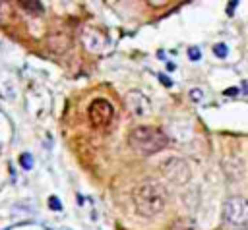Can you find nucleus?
Listing matches in <instances>:
<instances>
[{
    "label": "nucleus",
    "mask_w": 248,
    "mask_h": 230,
    "mask_svg": "<svg viewBox=\"0 0 248 230\" xmlns=\"http://www.w3.org/2000/svg\"><path fill=\"white\" fill-rule=\"evenodd\" d=\"M167 199H169L167 189L155 182H143L132 193V203L136 213L145 218H153L161 215L167 207Z\"/></svg>",
    "instance_id": "f257e3e1"
},
{
    "label": "nucleus",
    "mask_w": 248,
    "mask_h": 230,
    "mask_svg": "<svg viewBox=\"0 0 248 230\" xmlns=\"http://www.w3.org/2000/svg\"><path fill=\"white\" fill-rule=\"evenodd\" d=\"M169 143V137L159 129L151 126H138L128 135L130 149L140 157H149L159 151H163Z\"/></svg>",
    "instance_id": "f03ea898"
},
{
    "label": "nucleus",
    "mask_w": 248,
    "mask_h": 230,
    "mask_svg": "<svg viewBox=\"0 0 248 230\" xmlns=\"http://www.w3.org/2000/svg\"><path fill=\"white\" fill-rule=\"evenodd\" d=\"M223 222L231 228H246L248 226V199L240 195L229 197L223 205Z\"/></svg>",
    "instance_id": "7ed1b4c3"
},
{
    "label": "nucleus",
    "mask_w": 248,
    "mask_h": 230,
    "mask_svg": "<svg viewBox=\"0 0 248 230\" xmlns=\"http://www.w3.org/2000/svg\"><path fill=\"white\" fill-rule=\"evenodd\" d=\"M112 116H114V106L107 99H95L87 108V118L91 126L97 129H105L112 122Z\"/></svg>",
    "instance_id": "20e7f679"
},
{
    "label": "nucleus",
    "mask_w": 248,
    "mask_h": 230,
    "mask_svg": "<svg viewBox=\"0 0 248 230\" xmlns=\"http://www.w3.org/2000/svg\"><path fill=\"white\" fill-rule=\"evenodd\" d=\"M79 39H81V44L85 46V50H89L93 54H101L110 46V37L103 29L93 27V25L83 27Z\"/></svg>",
    "instance_id": "39448f33"
},
{
    "label": "nucleus",
    "mask_w": 248,
    "mask_h": 230,
    "mask_svg": "<svg viewBox=\"0 0 248 230\" xmlns=\"http://www.w3.org/2000/svg\"><path fill=\"white\" fill-rule=\"evenodd\" d=\"M161 174H163L169 182H172V184H176V186H182V184H186V182L190 180V164H188L184 158L170 157V158H167V160L161 164Z\"/></svg>",
    "instance_id": "423d86ee"
},
{
    "label": "nucleus",
    "mask_w": 248,
    "mask_h": 230,
    "mask_svg": "<svg viewBox=\"0 0 248 230\" xmlns=\"http://www.w3.org/2000/svg\"><path fill=\"white\" fill-rule=\"evenodd\" d=\"M124 104H126L128 112H130L132 116H136V118H143V116H147L149 110H151V102H149V99H147L141 91H136V89L126 93V97H124Z\"/></svg>",
    "instance_id": "0eeeda50"
},
{
    "label": "nucleus",
    "mask_w": 248,
    "mask_h": 230,
    "mask_svg": "<svg viewBox=\"0 0 248 230\" xmlns=\"http://www.w3.org/2000/svg\"><path fill=\"white\" fill-rule=\"evenodd\" d=\"M0 97L2 99H10V101L16 97V83L8 73L0 75Z\"/></svg>",
    "instance_id": "6e6552de"
},
{
    "label": "nucleus",
    "mask_w": 248,
    "mask_h": 230,
    "mask_svg": "<svg viewBox=\"0 0 248 230\" xmlns=\"http://www.w3.org/2000/svg\"><path fill=\"white\" fill-rule=\"evenodd\" d=\"M170 230H200V226H198V224H196L192 218L182 216V218H176V220L172 222Z\"/></svg>",
    "instance_id": "1a4fd4ad"
},
{
    "label": "nucleus",
    "mask_w": 248,
    "mask_h": 230,
    "mask_svg": "<svg viewBox=\"0 0 248 230\" xmlns=\"http://www.w3.org/2000/svg\"><path fill=\"white\" fill-rule=\"evenodd\" d=\"M19 6L23 10H27L29 14H33V15H37V14L43 12V4L41 2H29V0H25V2H19Z\"/></svg>",
    "instance_id": "9d476101"
},
{
    "label": "nucleus",
    "mask_w": 248,
    "mask_h": 230,
    "mask_svg": "<svg viewBox=\"0 0 248 230\" xmlns=\"http://www.w3.org/2000/svg\"><path fill=\"white\" fill-rule=\"evenodd\" d=\"M19 164H21L25 170H31V166H33V158H31V155H29V153H23V155L19 157Z\"/></svg>",
    "instance_id": "9b49d317"
},
{
    "label": "nucleus",
    "mask_w": 248,
    "mask_h": 230,
    "mask_svg": "<svg viewBox=\"0 0 248 230\" xmlns=\"http://www.w3.org/2000/svg\"><path fill=\"white\" fill-rule=\"evenodd\" d=\"M213 52H215V56H219V58H227V46H225L223 43H217V44L213 46Z\"/></svg>",
    "instance_id": "f8f14e48"
},
{
    "label": "nucleus",
    "mask_w": 248,
    "mask_h": 230,
    "mask_svg": "<svg viewBox=\"0 0 248 230\" xmlns=\"http://www.w3.org/2000/svg\"><path fill=\"white\" fill-rule=\"evenodd\" d=\"M48 207H50V209H56V211H58V209H62V205H60L58 197H54V195H52V197H48Z\"/></svg>",
    "instance_id": "ddd939ff"
},
{
    "label": "nucleus",
    "mask_w": 248,
    "mask_h": 230,
    "mask_svg": "<svg viewBox=\"0 0 248 230\" xmlns=\"http://www.w3.org/2000/svg\"><path fill=\"white\" fill-rule=\"evenodd\" d=\"M188 56H190V60H200V50L196 48V46H192V48H188Z\"/></svg>",
    "instance_id": "4468645a"
},
{
    "label": "nucleus",
    "mask_w": 248,
    "mask_h": 230,
    "mask_svg": "<svg viewBox=\"0 0 248 230\" xmlns=\"http://www.w3.org/2000/svg\"><path fill=\"white\" fill-rule=\"evenodd\" d=\"M190 97H192L194 101H202V99H203V91H202V89H192V91H190Z\"/></svg>",
    "instance_id": "2eb2a0df"
},
{
    "label": "nucleus",
    "mask_w": 248,
    "mask_h": 230,
    "mask_svg": "<svg viewBox=\"0 0 248 230\" xmlns=\"http://www.w3.org/2000/svg\"><path fill=\"white\" fill-rule=\"evenodd\" d=\"M236 91H238V89H234V87H232V89H227L225 93H227V95H236Z\"/></svg>",
    "instance_id": "dca6fc26"
},
{
    "label": "nucleus",
    "mask_w": 248,
    "mask_h": 230,
    "mask_svg": "<svg viewBox=\"0 0 248 230\" xmlns=\"http://www.w3.org/2000/svg\"><path fill=\"white\" fill-rule=\"evenodd\" d=\"M62 230H70V228H62Z\"/></svg>",
    "instance_id": "f3484780"
}]
</instances>
